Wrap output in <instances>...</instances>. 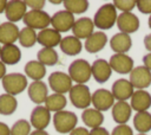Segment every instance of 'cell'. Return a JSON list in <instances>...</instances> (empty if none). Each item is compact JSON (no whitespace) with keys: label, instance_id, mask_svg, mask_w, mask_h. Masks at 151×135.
<instances>
[{"label":"cell","instance_id":"1","mask_svg":"<svg viewBox=\"0 0 151 135\" xmlns=\"http://www.w3.org/2000/svg\"><path fill=\"white\" fill-rule=\"evenodd\" d=\"M117 8L113 4H104L94 14L93 24L99 30H110L117 22Z\"/></svg>","mask_w":151,"mask_h":135},{"label":"cell","instance_id":"2","mask_svg":"<svg viewBox=\"0 0 151 135\" xmlns=\"http://www.w3.org/2000/svg\"><path fill=\"white\" fill-rule=\"evenodd\" d=\"M68 76L77 84H85L92 76L91 65L85 59H76L68 66Z\"/></svg>","mask_w":151,"mask_h":135},{"label":"cell","instance_id":"3","mask_svg":"<svg viewBox=\"0 0 151 135\" xmlns=\"http://www.w3.org/2000/svg\"><path fill=\"white\" fill-rule=\"evenodd\" d=\"M78 123V117L73 111L61 110L54 112L53 115V126L58 133L66 134L71 133Z\"/></svg>","mask_w":151,"mask_h":135},{"label":"cell","instance_id":"4","mask_svg":"<svg viewBox=\"0 0 151 135\" xmlns=\"http://www.w3.org/2000/svg\"><path fill=\"white\" fill-rule=\"evenodd\" d=\"M2 88L6 94L15 96L27 88V77L19 72L7 73L2 79Z\"/></svg>","mask_w":151,"mask_h":135},{"label":"cell","instance_id":"5","mask_svg":"<svg viewBox=\"0 0 151 135\" xmlns=\"http://www.w3.org/2000/svg\"><path fill=\"white\" fill-rule=\"evenodd\" d=\"M70 101L73 107L78 109H87L91 104V92L87 85L85 84H76L72 85L71 90L68 91Z\"/></svg>","mask_w":151,"mask_h":135},{"label":"cell","instance_id":"6","mask_svg":"<svg viewBox=\"0 0 151 135\" xmlns=\"http://www.w3.org/2000/svg\"><path fill=\"white\" fill-rule=\"evenodd\" d=\"M24 24L26 27H31L33 30H45L48 25H51V17L45 11H28L24 17Z\"/></svg>","mask_w":151,"mask_h":135},{"label":"cell","instance_id":"7","mask_svg":"<svg viewBox=\"0 0 151 135\" xmlns=\"http://www.w3.org/2000/svg\"><path fill=\"white\" fill-rule=\"evenodd\" d=\"M48 85L54 91V94H61L68 92L72 88V79L70 76L61 71H54L48 76Z\"/></svg>","mask_w":151,"mask_h":135},{"label":"cell","instance_id":"8","mask_svg":"<svg viewBox=\"0 0 151 135\" xmlns=\"http://www.w3.org/2000/svg\"><path fill=\"white\" fill-rule=\"evenodd\" d=\"M76 22L74 15L72 13H70L66 9H61L55 12L52 17H51V25L52 28H54L55 31H58L59 33L61 32H67L70 30H72L73 25Z\"/></svg>","mask_w":151,"mask_h":135},{"label":"cell","instance_id":"9","mask_svg":"<svg viewBox=\"0 0 151 135\" xmlns=\"http://www.w3.org/2000/svg\"><path fill=\"white\" fill-rule=\"evenodd\" d=\"M130 83L137 90H144L151 85V71L145 66H136L130 72Z\"/></svg>","mask_w":151,"mask_h":135},{"label":"cell","instance_id":"10","mask_svg":"<svg viewBox=\"0 0 151 135\" xmlns=\"http://www.w3.org/2000/svg\"><path fill=\"white\" fill-rule=\"evenodd\" d=\"M91 103L93 104L94 109L99 111H106L113 107L114 97L111 91L106 89H98L92 94Z\"/></svg>","mask_w":151,"mask_h":135},{"label":"cell","instance_id":"11","mask_svg":"<svg viewBox=\"0 0 151 135\" xmlns=\"http://www.w3.org/2000/svg\"><path fill=\"white\" fill-rule=\"evenodd\" d=\"M133 59L126 53H114L110 57L109 64L113 71L117 73H130L133 69Z\"/></svg>","mask_w":151,"mask_h":135},{"label":"cell","instance_id":"12","mask_svg":"<svg viewBox=\"0 0 151 135\" xmlns=\"http://www.w3.org/2000/svg\"><path fill=\"white\" fill-rule=\"evenodd\" d=\"M51 121V111L44 107V105H37L32 112H31V117H29V123L31 126H33V128H35V130H44Z\"/></svg>","mask_w":151,"mask_h":135},{"label":"cell","instance_id":"13","mask_svg":"<svg viewBox=\"0 0 151 135\" xmlns=\"http://www.w3.org/2000/svg\"><path fill=\"white\" fill-rule=\"evenodd\" d=\"M133 89L134 88L132 86V84L130 83L129 79L119 78L116 82H113L111 92H112L114 99H117V102H119V101L126 102V99H129V98L132 97V95L134 92Z\"/></svg>","mask_w":151,"mask_h":135},{"label":"cell","instance_id":"14","mask_svg":"<svg viewBox=\"0 0 151 135\" xmlns=\"http://www.w3.org/2000/svg\"><path fill=\"white\" fill-rule=\"evenodd\" d=\"M27 6L25 1L21 0H11L7 1V6L5 9V15L9 22H17L24 19L25 14L27 13Z\"/></svg>","mask_w":151,"mask_h":135},{"label":"cell","instance_id":"15","mask_svg":"<svg viewBox=\"0 0 151 135\" xmlns=\"http://www.w3.org/2000/svg\"><path fill=\"white\" fill-rule=\"evenodd\" d=\"M117 26L122 33H133L139 28V19L132 12L120 13L117 18Z\"/></svg>","mask_w":151,"mask_h":135},{"label":"cell","instance_id":"16","mask_svg":"<svg viewBox=\"0 0 151 135\" xmlns=\"http://www.w3.org/2000/svg\"><path fill=\"white\" fill-rule=\"evenodd\" d=\"M91 71H92V76H93L94 81L98 83L107 82L112 73V69H111L109 62H106L105 59H101V58L96 59L93 62V64L91 65Z\"/></svg>","mask_w":151,"mask_h":135},{"label":"cell","instance_id":"17","mask_svg":"<svg viewBox=\"0 0 151 135\" xmlns=\"http://www.w3.org/2000/svg\"><path fill=\"white\" fill-rule=\"evenodd\" d=\"M93 30H94L93 20L87 17H81L76 20L72 27V33L78 39H87L93 33Z\"/></svg>","mask_w":151,"mask_h":135},{"label":"cell","instance_id":"18","mask_svg":"<svg viewBox=\"0 0 151 135\" xmlns=\"http://www.w3.org/2000/svg\"><path fill=\"white\" fill-rule=\"evenodd\" d=\"M61 34L55 31L54 28H45L41 30L38 36H37V41L42 46V47H51L53 49L54 46L59 45L61 41Z\"/></svg>","mask_w":151,"mask_h":135},{"label":"cell","instance_id":"19","mask_svg":"<svg viewBox=\"0 0 151 135\" xmlns=\"http://www.w3.org/2000/svg\"><path fill=\"white\" fill-rule=\"evenodd\" d=\"M130 105L132 110L139 111H147L151 107V95L145 90H136L130 98Z\"/></svg>","mask_w":151,"mask_h":135},{"label":"cell","instance_id":"20","mask_svg":"<svg viewBox=\"0 0 151 135\" xmlns=\"http://www.w3.org/2000/svg\"><path fill=\"white\" fill-rule=\"evenodd\" d=\"M132 46V39L130 34L118 32L110 39V47L114 53H126Z\"/></svg>","mask_w":151,"mask_h":135},{"label":"cell","instance_id":"21","mask_svg":"<svg viewBox=\"0 0 151 135\" xmlns=\"http://www.w3.org/2000/svg\"><path fill=\"white\" fill-rule=\"evenodd\" d=\"M106 43H107V36L101 31H97L93 32L85 40V50L88 53H97L105 47Z\"/></svg>","mask_w":151,"mask_h":135},{"label":"cell","instance_id":"22","mask_svg":"<svg viewBox=\"0 0 151 135\" xmlns=\"http://www.w3.org/2000/svg\"><path fill=\"white\" fill-rule=\"evenodd\" d=\"M28 97L32 102L37 103V104H41L45 103L48 94H47V85L42 82V81H35L32 82L28 85Z\"/></svg>","mask_w":151,"mask_h":135},{"label":"cell","instance_id":"23","mask_svg":"<svg viewBox=\"0 0 151 135\" xmlns=\"http://www.w3.org/2000/svg\"><path fill=\"white\" fill-rule=\"evenodd\" d=\"M19 28L15 24L6 21L0 24V43L4 45L14 44L19 39Z\"/></svg>","mask_w":151,"mask_h":135},{"label":"cell","instance_id":"24","mask_svg":"<svg viewBox=\"0 0 151 135\" xmlns=\"http://www.w3.org/2000/svg\"><path fill=\"white\" fill-rule=\"evenodd\" d=\"M131 105L127 102H116L112 107V118L118 124H126V122L131 117Z\"/></svg>","mask_w":151,"mask_h":135},{"label":"cell","instance_id":"25","mask_svg":"<svg viewBox=\"0 0 151 135\" xmlns=\"http://www.w3.org/2000/svg\"><path fill=\"white\" fill-rule=\"evenodd\" d=\"M0 59L6 65H14L20 62L21 59V51L20 49L14 44L4 45L0 50Z\"/></svg>","mask_w":151,"mask_h":135},{"label":"cell","instance_id":"26","mask_svg":"<svg viewBox=\"0 0 151 135\" xmlns=\"http://www.w3.org/2000/svg\"><path fill=\"white\" fill-rule=\"evenodd\" d=\"M81 120L86 127L94 129V128L101 127V124L104 122V115L101 111H99L94 108L93 109L87 108L86 110H84L81 112Z\"/></svg>","mask_w":151,"mask_h":135},{"label":"cell","instance_id":"27","mask_svg":"<svg viewBox=\"0 0 151 135\" xmlns=\"http://www.w3.org/2000/svg\"><path fill=\"white\" fill-rule=\"evenodd\" d=\"M59 46H60V50L67 56H76L80 53L83 49V44L80 39L76 38L74 36H67L63 38Z\"/></svg>","mask_w":151,"mask_h":135},{"label":"cell","instance_id":"28","mask_svg":"<svg viewBox=\"0 0 151 135\" xmlns=\"http://www.w3.org/2000/svg\"><path fill=\"white\" fill-rule=\"evenodd\" d=\"M25 73L34 82L41 81L46 75V68L38 60H29L25 65Z\"/></svg>","mask_w":151,"mask_h":135},{"label":"cell","instance_id":"29","mask_svg":"<svg viewBox=\"0 0 151 135\" xmlns=\"http://www.w3.org/2000/svg\"><path fill=\"white\" fill-rule=\"evenodd\" d=\"M133 127L140 134H146L151 130V114L149 111H139L133 116Z\"/></svg>","mask_w":151,"mask_h":135},{"label":"cell","instance_id":"30","mask_svg":"<svg viewBox=\"0 0 151 135\" xmlns=\"http://www.w3.org/2000/svg\"><path fill=\"white\" fill-rule=\"evenodd\" d=\"M67 104V101H66V97L61 94H52V95H48L46 101H45V107L50 110V111H54V112H58V111H61L64 110V108L66 107Z\"/></svg>","mask_w":151,"mask_h":135},{"label":"cell","instance_id":"31","mask_svg":"<svg viewBox=\"0 0 151 135\" xmlns=\"http://www.w3.org/2000/svg\"><path fill=\"white\" fill-rule=\"evenodd\" d=\"M37 57H38V62H40L42 65H48V66H52L54 64L58 63V53L54 49H51V47H42L38 51L37 53Z\"/></svg>","mask_w":151,"mask_h":135},{"label":"cell","instance_id":"32","mask_svg":"<svg viewBox=\"0 0 151 135\" xmlns=\"http://www.w3.org/2000/svg\"><path fill=\"white\" fill-rule=\"evenodd\" d=\"M18 101L14 96L8 94L0 95V114L1 115H11L17 110Z\"/></svg>","mask_w":151,"mask_h":135},{"label":"cell","instance_id":"33","mask_svg":"<svg viewBox=\"0 0 151 135\" xmlns=\"http://www.w3.org/2000/svg\"><path fill=\"white\" fill-rule=\"evenodd\" d=\"M63 5L66 11L74 14H83L88 8V1L86 0H65L63 1Z\"/></svg>","mask_w":151,"mask_h":135},{"label":"cell","instance_id":"34","mask_svg":"<svg viewBox=\"0 0 151 135\" xmlns=\"http://www.w3.org/2000/svg\"><path fill=\"white\" fill-rule=\"evenodd\" d=\"M37 33L35 30L31 28V27H24L20 30L19 32V43L21 44V46L24 47H32L35 43H37Z\"/></svg>","mask_w":151,"mask_h":135},{"label":"cell","instance_id":"35","mask_svg":"<svg viewBox=\"0 0 151 135\" xmlns=\"http://www.w3.org/2000/svg\"><path fill=\"white\" fill-rule=\"evenodd\" d=\"M31 134V123L24 118L18 120L11 128V135H29Z\"/></svg>","mask_w":151,"mask_h":135},{"label":"cell","instance_id":"36","mask_svg":"<svg viewBox=\"0 0 151 135\" xmlns=\"http://www.w3.org/2000/svg\"><path fill=\"white\" fill-rule=\"evenodd\" d=\"M113 5L117 9L122 11V13L131 12L136 7V1L134 0H114Z\"/></svg>","mask_w":151,"mask_h":135},{"label":"cell","instance_id":"37","mask_svg":"<svg viewBox=\"0 0 151 135\" xmlns=\"http://www.w3.org/2000/svg\"><path fill=\"white\" fill-rule=\"evenodd\" d=\"M111 135H133V131L127 124H118L113 128Z\"/></svg>","mask_w":151,"mask_h":135},{"label":"cell","instance_id":"38","mask_svg":"<svg viewBox=\"0 0 151 135\" xmlns=\"http://www.w3.org/2000/svg\"><path fill=\"white\" fill-rule=\"evenodd\" d=\"M136 7L143 14H151V0H137Z\"/></svg>","mask_w":151,"mask_h":135},{"label":"cell","instance_id":"39","mask_svg":"<svg viewBox=\"0 0 151 135\" xmlns=\"http://www.w3.org/2000/svg\"><path fill=\"white\" fill-rule=\"evenodd\" d=\"M25 2H26V6L31 7L32 9H35V11H42V8L46 4L45 0H27Z\"/></svg>","mask_w":151,"mask_h":135},{"label":"cell","instance_id":"40","mask_svg":"<svg viewBox=\"0 0 151 135\" xmlns=\"http://www.w3.org/2000/svg\"><path fill=\"white\" fill-rule=\"evenodd\" d=\"M90 135H111L107 129H105L104 127H98V128H94V129H91L90 131Z\"/></svg>","mask_w":151,"mask_h":135},{"label":"cell","instance_id":"41","mask_svg":"<svg viewBox=\"0 0 151 135\" xmlns=\"http://www.w3.org/2000/svg\"><path fill=\"white\" fill-rule=\"evenodd\" d=\"M70 135H90V131L84 127H77L70 133Z\"/></svg>","mask_w":151,"mask_h":135},{"label":"cell","instance_id":"42","mask_svg":"<svg viewBox=\"0 0 151 135\" xmlns=\"http://www.w3.org/2000/svg\"><path fill=\"white\" fill-rule=\"evenodd\" d=\"M143 63H144V66L149 71H151V53H147L143 57Z\"/></svg>","mask_w":151,"mask_h":135},{"label":"cell","instance_id":"43","mask_svg":"<svg viewBox=\"0 0 151 135\" xmlns=\"http://www.w3.org/2000/svg\"><path fill=\"white\" fill-rule=\"evenodd\" d=\"M0 135H11V129L4 122H0Z\"/></svg>","mask_w":151,"mask_h":135},{"label":"cell","instance_id":"44","mask_svg":"<svg viewBox=\"0 0 151 135\" xmlns=\"http://www.w3.org/2000/svg\"><path fill=\"white\" fill-rule=\"evenodd\" d=\"M144 46L145 49L151 53V33L150 34H146L144 37Z\"/></svg>","mask_w":151,"mask_h":135},{"label":"cell","instance_id":"45","mask_svg":"<svg viewBox=\"0 0 151 135\" xmlns=\"http://www.w3.org/2000/svg\"><path fill=\"white\" fill-rule=\"evenodd\" d=\"M6 76V65L0 60V79H2Z\"/></svg>","mask_w":151,"mask_h":135},{"label":"cell","instance_id":"46","mask_svg":"<svg viewBox=\"0 0 151 135\" xmlns=\"http://www.w3.org/2000/svg\"><path fill=\"white\" fill-rule=\"evenodd\" d=\"M29 135H50L46 130H33Z\"/></svg>","mask_w":151,"mask_h":135},{"label":"cell","instance_id":"47","mask_svg":"<svg viewBox=\"0 0 151 135\" xmlns=\"http://www.w3.org/2000/svg\"><path fill=\"white\" fill-rule=\"evenodd\" d=\"M6 6H7V1L6 0H0V13H2L6 9Z\"/></svg>","mask_w":151,"mask_h":135},{"label":"cell","instance_id":"48","mask_svg":"<svg viewBox=\"0 0 151 135\" xmlns=\"http://www.w3.org/2000/svg\"><path fill=\"white\" fill-rule=\"evenodd\" d=\"M147 24H149V27L151 28V14H150V17H149V20H147Z\"/></svg>","mask_w":151,"mask_h":135},{"label":"cell","instance_id":"49","mask_svg":"<svg viewBox=\"0 0 151 135\" xmlns=\"http://www.w3.org/2000/svg\"><path fill=\"white\" fill-rule=\"evenodd\" d=\"M51 2H52V4H60L61 1H51Z\"/></svg>","mask_w":151,"mask_h":135},{"label":"cell","instance_id":"50","mask_svg":"<svg viewBox=\"0 0 151 135\" xmlns=\"http://www.w3.org/2000/svg\"><path fill=\"white\" fill-rule=\"evenodd\" d=\"M137 135H146V134H140V133H139V134H137Z\"/></svg>","mask_w":151,"mask_h":135},{"label":"cell","instance_id":"51","mask_svg":"<svg viewBox=\"0 0 151 135\" xmlns=\"http://www.w3.org/2000/svg\"><path fill=\"white\" fill-rule=\"evenodd\" d=\"M0 50H1V47H0Z\"/></svg>","mask_w":151,"mask_h":135}]
</instances>
